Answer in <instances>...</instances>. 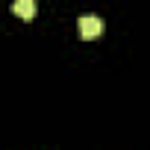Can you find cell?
<instances>
[{
	"mask_svg": "<svg viewBox=\"0 0 150 150\" xmlns=\"http://www.w3.org/2000/svg\"><path fill=\"white\" fill-rule=\"evenodd\" d=\"M80 35L83 38H97L100 33H103V21L97 18V15H80Z\"/></svg>",
	"mask_w": 150,
	"mask_h": 150,
	"instance_id": "obj_1",
	"label": "cell"
},
{
	"mask_svg": "<svg viewBox=\"0 0 150 150\" xmlns=\"http://www.w3.org/2000/svg\"><path fill=\"white\" fill-rule=\"evenodd\" d=\"M12 12L24 21H33L35 18V0H15L12 3Z\"/></svg>",
	"mask_w": 150,
	"mask_h": 150,
	"instance_id": "obj_2",
	"label": "cell"
}]
</instances>
